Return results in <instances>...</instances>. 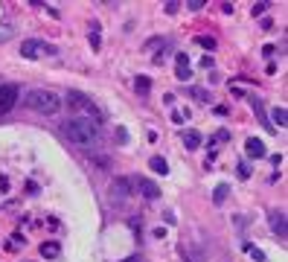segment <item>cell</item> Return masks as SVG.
<instances>
[{"label": "cell", "mask_w": 288, "mask_h": 262, "mask_svg": "<svg viewBox=\"0 0 288 262\" xmlns=\"http://www.w3.org/2000/svg\"><path fill=\"white\" fill-rule=\"evenodd\" d=\"M17 96H20V87L17 85H3L0 87V114L12 111L15 102H17Z\"/></svg>", "instance_id": "5b68a950"}, {"label": "cell", "mask_w": 288, "mask_h": 262, "mask_svg": "<svg viewBox=\"0 0 288 262\" xmlns=\"http://www.w3.org/2000/svg\"><path fill=\"white\" fill-rule=\"evenodd\" d=\"M268 225H271V230L280 239H286V213L283 210H271L268 213Z\"/></svg>", "instance_id": "8992f818"}, {"label": "cell", "mask_w": 288, "mask_h": 262, "mask_svg": "<svg viewBox=\"0 0 288 262\" xmlns=\"http://www.w3.org/2000/svg\"><path fill=\"white\" fill-rule=\"evenodd\" d=\"M178 6H181V3H175V0H169V3H166V12H169V15H175V12H178Z\"/></svg>", "instance_id": "d4e9b609"}, {"label": "cell", "mask_w": 288, "mask_h": 262, "mask_svg": "<svg viewBox=\"0 0 288 262\" xmlns=\"http://www.w3.org/2000/svg\"><path fill=\"white\" fill-rule=\"evenodd\" d=\"M239 178H251V169H248V163H239Z\"/></svg>", "instance_id": "cb8c5ba5"}, {"label": "cell", "mask_w": 288, "mask_h": 262, "mask_svg": "<svg viewBox=\"0 0 288 262\" xmlns=\"http://www.w3.org/2000/svg\"><path fill=\"white\" fill-rule=\"evenodd\" d=\"M134 87H137V93H149L152 82H149V79H137V82H134Z\"/></svg>", "instance_id": "d6986e66"}, {"label": "cell", "mask_w": 288, "mask_h": 262, "mask_svg": "<svg viewBox=\"0 0 288 262\" xmlns=\"http://www.w3.org/2000/svg\"><path fill=\"white\" fill-rule=\"evenodd\" d=\"M187 6L192 9V12H198V9H204V0H189Z\"/></svg>", "instance_id": "603a6c76"}, {"label": "cell", "mask_w": 288, "mask_h": 262, "mask_svg": "<svg viewBox=\"0 0 288 262\" xmlns=\"http://www.w3.org/2000/svg\"><path fill=\"white\" fill-rule=\"evenodd\" d=\"M12 26H0V44H3V41H9V38H12Z\"/></svg>", "instance_id": "44dd1931"}, {"label": "cell", "mask_w": 288, "mask_h": 262, "mask_svg": "<svg viewBox=\"0 0 288 262\" xmlns=\"http://www.w3.org/2000/svg\"><path fill=\"white\" fill-rule=\"evenodd\" d=\"M245 152H248V157H268V149H265V143L256 137H248V143H245Z\"/></svg>", "instance_id": "52a82bcc"}, {"label": "cell", "mask_w": 288, "mask_h": 262, "mask_svg": "<svg viewBox=\"0 0 288 262\" xmlns=\"http://www.w3.org/2000/svg\"><path fill=\"white\" fill-rule=\"evenodd\" d=\"M245 248H248V254H251V257H254L256 262H265V254H262L259 248H254V245H245Z\"/></svg>", "instance_id": "ac0fdd59"}, {"label": "cell", "mask_w": 288, "mask_h": 262, "mask_svg": "<svg viewBox=\"0 0 288 262\" xmlns=\"http://www.w3.org/2000/svg\"><path fill=\"white\" fill-rule=\"evenodd\" d=\"M149 166H152V169H154L157 175H169V163H166L163 157H157V155H154L152 160H149Z\"/></svg>", "instance_id": "5bb4252c"}, {"label": "cell", "mask_w": 288, "mask_h": 262, "mask_svg": "<svg viewBox=\"0 0 288 262\" xmlns=\"http://www.w3.org/2000/svg\"><path fill=\"white\" fill-rule=\"evenodd\" d=\"M122 262H140V257H128V260H122Z\"/></svg>", "instance_id": "f1b7e54d"}, {"label": "cell", "mask_w": 288, "mask_h": 262, "mask_svg": "<svg viewBox=\"0 0 288 262\" xmlns=\"http://www.w3.org/2000/svg\"><path fill=\"white\" fill-rule=\"evenodd\" d=\"M111 195H114L117 201H125V198L131 195V184H128L125 178H117V181H114V187H111Z\"/></svg>", "instance_id": "9c48e42d"}, {"label": "cell", "mask_w": 288, "mask_h": 262, "mask_svg": "<svg viewBox=\"0 0 288 262\" xmlns=\"http://www.w3.org/2000/svg\"><path fill=\"white\" fill-rule=\"evenodd\" d=\"M184 146H187L189 152H192V149H198V146H201V134H198V131H192V128L184 131Z\"/></svg>", "instance_id": "4fadbf2b"}, {"label": "cell", "mask_w": 288, "mask_h": 262, "mask_svg": "<svg viewBox=\"0 0 288 262\" xmlns=\"http://www.w3.org/2000/svg\"><path fill=\"white\" fill-rule=\"evenodd\" d=\"M189 76V58H187V52H178V70H175V79L178 82H187Z\"/></svg>", "instance_id": "30bf717a"}, {"label": "cell", "mask_w": 288, "mask_h": 262, "mask_svg": "<svg viewBox=\"0 0 288 262\" xmlns=\"http://www.w3.org/2000/svg\"><path fill=\"white\" fill-rule=\"evenodd\" d=\"M41 52H50V55H52L55 47H47L44 41H35V38H26V41L20 44V55H23V58H38Z\"/></svg>", "instance_id": "277c9868"}, {"label": "cell", "mask_w": 288, "mask_h": 262, "mask_svg": "<svg viewBox=\"0 0 288 262\" xmlns=\"http://www.w3.org/2000/svg\"><path fill=\"white\" fill-rule=\"evenodd\" d=\"M58 254H61V245L58 242H44L41 245V257H44V260H55Z\"/></svg>", "instance_id": "7c38bea8"}, {"label": "cell", "mask_w": 288, "mask_h": 262, "mask_svg": "<svg viewBox=\"0 0 288 262\" xmlns=\"http://www.w3.org/2000/svg\"><path fill=\"white\" fill-rule=\"evenodd\" d=\"M268 6H271V3H254V17L262 15V12H268Z\"/></svg>", "instance_id": "7402d4cb"}, {"label": "cell", "mask_w": 288, "mask_h": 262, "mask_svg": "<svg viewBox=\"0 0 288 262\" xmlns=\"http://www.w3.org/2000/svg\"><path fill=\"white\" fill-rule=\"evenodd\" d=\"M26 108H32V111H38V114H58V108H61V99L52 93V90H44V87H35V90H29L26 93Z\"/></svg>", "instance_id": "7a4b0ae2"}, {"label": "cell", "mask_w": 288, "mask_h": 262, "mask_svg": "<svg viewBox=\"0 0 288 262\" xmlns=\"http://www.w3.org/2000/svg\"><path fill=\"white\" fill-rule=\"evenodd\" d=\"M221 12H224V15H233V3H221Z\"/></svg>", "instance_id": "484cf974"}, {"label": "cell", "mask_w": 288, "mask_h": 262, "mask_svg": "<svg viewBox=\"0 0 288 262\" xmlns=\"http://www.w3.org/2000/svg\"><path fill=\"white\" fill-rule=\"evenodd\" d=\"M90 44H93V50H99V47H102V38H99V26H93V32H90Z\"/></svg>", "instance_id": "ffe728a7"}, {"label": "cell", "mask_w": 288, "mask_h": 262, "mask_svg": "<svg viewBox=\"0 0 288 262\" xmlns=\"http://www.w3.org/2000/svg\"><path fill=\"white\" fill-rule=\"evenodd\" d=\"M268 125H280V128H286L288 125V111L286 108H283V105H280V108H271V122H268Z\"/></svg>", "instance_id": "8fae6325"}, {"label": "cell", "mask_w": 288, "mask_h": 262, "mask_svg": "<svg viewBox=\"0 0 288 262\" xmlns=\"http://www.w3.org/2000/svg\"><path fill=\"white\" fill-rule=\"evenodd\" d=\"M227 192H230V187H227V184H219V187H216V192H213V201H216V204H224Z\"/></svg>", "instance_id": "9a60e30c"}, {"label": "cell", "mask_w": 288, "mask_h": 262, "mask_svg": "<svg viewBox=\"0 0 288 262\" xmlns=\"http://www.w3.org/2000/svg\"><path fill=\"white\" fill-rule=\"evenodd\" d=\"M67 105H70V108H76V111H85L90 120H96V122L102 120V111L93 105V99H90V96H85V93H82V90H67Z\"/></svg>", "instance_id": "3957f363"}, {"label": "cell", "mask_w": 288, "mask_h": 262, "mask_svg": "<svg viewBox=\"0 0 288 262\" xmlns=\"http://www.w3.org/2000/svg\"><path fill=\"white\" fill-rule=\"evenodd\" d=\"M64 134L70 137L73 146H96L102 140V128L96 120H73L67 122V128H64Z\"/></svg>", "instance_id": "6da1fadb"}, {"label": "cell", "mask_w": 288, "mask_h": 262, "mask_svg": "<svg viewBox=\"0 0 288 262\" xmlns=\"http://www.w3.org/2000/svg\"><path fill=\"white\" fill-rule=\"evenodd\" d=\"M216 137H219L221 143H227V140H230V131H224V128H221V131H219V134H216Z\"/></svg>", "instance_id": "83f0119b"}, {"label": "cell", "mask_w": 288, "mask_h": 262, "mask_svg": "<svg viewBox=\"0 0 288 262\" xmlns=\"http://www.w3.org/2000/svg\"><path fill=\"white\" fill-rule=\"evenodd\" d=\"M189 93H192V96H195L198 102H210V99H213V96H210L207 90H201V87H189Z\"/></svg>", "instance_id": "e0dca14e"}, {"label": "cell", "mask_w": 288, "mask_h": 262, "mask_svg": "<svg viewBox=\"0 0 288 262\" xmlns=\"http://www.w3.org/2000/svg\"><path fill=\"white\" fill-rule=\"evenodd\" d=\"M195 41H198V44H201L204 50H216V38H213V35H198V38H195Z\"/></svg>", "instance_id": "2e32d148"}, {"label": "cell", "mask_w": 288, "mask_h": 262, "mask_svg": "<svg viewBox=\"0 0 288 262\" xmlns=\"http://www.w3.org/2000/svg\"><path fill=\"white\" fill-rule=\"evenodd\" d=\"M140 195H143L146 201H157V198H160V190H157V184H152L149 178H140Z\"/></svg>", "instance_id": "ba28073f"}, {"label": "cell", "mask_w": 288, "mask_h": 262, "mask_svg": "<svg viewBox=\"0 0 288 262\" xmlns=\"http://www.w3.org/2000/svg\"><path fill=\"white\" fill-rule=\"evenodd\" d=\"M117 137L122 140V143H128V131H125V128H117Z\"/></svg>", "instance_id": "4316f807"}]
</instances>
